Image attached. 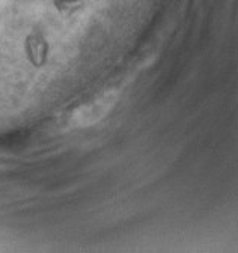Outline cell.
I'll return each instance as SVG.
<instances>
[{"label": "cell", "mask_w": 238, "mask_h": 253, "mask_svg": "<svg viewBox=\"0 0 238 253\" xmlns=\"http://www.w3.org/2000/svg\"><path fill=\"white\" fill-rule=\"evenodd\" d=\"M81 0H53V6L57 12H71L76 5H80Z\"/></svg>", "instance_id": "obj_1"}]
</instances>
